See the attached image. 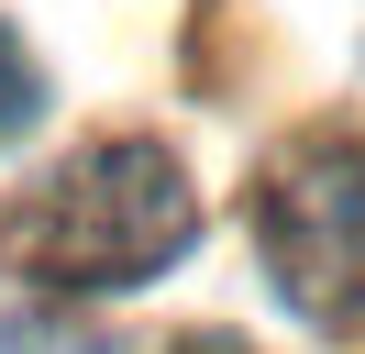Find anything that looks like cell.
I'll list each match as a JSON object with an SVG mask.
<instances>
[{"mask_svg": "<svg viewBox=\"0 0 365 354\" xmlns=\"http://www.w3.org/2000/svg\"><path fill=\"white\" fill-rule=\"evenodd\" d=\"M188 243H200V199H188L178 155L144 144V133L89 144L23 221V266L45 288H144Z\"/></svg>", "mask_w": 365, "mask_h": 354, "instance_id": "6da1fadb", "label": "cell"}, {"mask_svg": "<svg viewBox=\"0 0 365 354\" xmlns=\"http://www.w3.org/2000/svg\"><path fill=\"white\" fill-rule=\"evenodd\" d=\"M255 233L266 266L310 321L365 310V122H310L266 155L255 188Z\"/></svg>", "mask_w": 365, "mask_h": 354, "instance_id": "7a4b0ae2", "label": "cell"}, {"mask_svg": "<svg viewBox=\"0 0 365 354\" xmlns=\"http://www.w3.org/2000/svg\"><path fill=\"white\" fill-rule=\"evenodd\" d=\"M34 111H45V66L23 56V34H11V22H0V144L23 133Z\"/></svg>", "mask_w": 365, "mask_h": 354, "instance_id": "3957f363", "label": "cell"}, {"mask_svg": "<svg viewBox=\"0 0 365 354\" xmlns=\"http://www.w3.org/2000/svg\"><path fill=\"white\" fill-rule=\"evenodd\" d=\"M178 354H255V343H232V332H188Z\"/></svg>", "mask_w": 365, "mask_h": 354, "instance_id": "277c9868", "label": "cell"}]
</instances>
